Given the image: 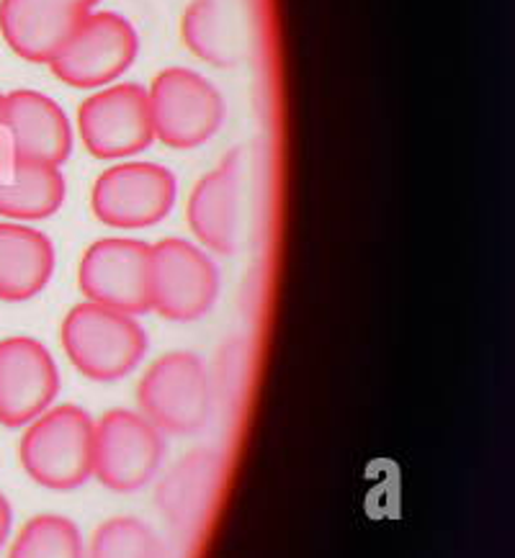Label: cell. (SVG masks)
<instances>
[{
	"mask_svg": "<svg viewBox=\"0 0 515 558\" xmlns=\"http://www.w3.org/2000/svg\"><path fill=\"white\" fill-rule=\"evenodd\" d=\"M96 422L75 404L49 407L28 422L21 438V466L34 482L55 492H70L93 476Z\"/></svg>",
	"mask_w": 515,
	"mask_h": 558,
	"instance_id": "obj_1",
	"label": "cell"
},
{
	"mask_svg": "<svg viewBox=\"0 0 515 558\" xmlns=\"http://www.w3.org/2000/svg\"><path fill=\"white\" fill-rule=\"evenodd\" d=\"M83 16L45 0H0V34L21 60L49 64Z\"/></svg>",
	"mask_w": 515,
	"mask_h": 558,
	"instance_id": "obj_16",
	"label": "cell"
},
{
	"mask_svg": "<svg viewBox=\"0 0 515 558\" xmlns=\"http://www.w3.org/2000/svg\"><path fill=\"white\" fill-rule=\"evenodd\" d=\"M9 558H83L81 531L62 514H39L21 527Z\"/></svg>",
	"mask_w": 515,
	"mask_h": 558,
	"instance_id": "obj_19",
	"label": "cell"
},
{
	"mask_svg": "<svg viewBox=\"0 0 515 558\" xmlns=\"http://www.w3.org/2000/svg\"><path fill=\"white\" fill-rule=\"evenodd\" d=\"M219 296L212 257L189 240L168 238L149 250V304L170 322L202 319Z\"/></svg>",
	"mask_w": 515,
	"mask_h": 558,
	"instance_id": "obj_6",
	"label": "cell"
},
{
	"mask_svg": "<svg viewBox=\"0 0 515 558\" xmlns=\"http://www.w3.org/2000/svg\"><path fill=\"white\" fill-rule=\"evenodd\" d=\"M149 250L153 245L129 238H106L85 250L77 283L85 299L109 310L145 314L149 304Z\"/></svg>",
	"mask_w": 515,
	"mask_h": 558,
	"instance_id": "obj_10",
	"label": "cell"
},
{
	"mask_svg": "<svg viewBox=\"0 0 515 558\" xmlns=\"http://www.w3.org/2000/svg\"><path fill=\"white\" fill-rule=\"evenodd\" d=\"M5 153L60 168L73 153V124L62 106L39 90H13L5 96Z\"/></svg>",
	"mask_w": 515,
	"mask_h": 558,
	"instance_id": "obj_13",
	"label": "cell"
},
{
	"mask_svg": "<svg viewBox=\"0 0 515 558\" xmlns=\"http://www.w3.org/2000/svg\"><path fill=\"white\" fill-rule=\"evenodd\" d=\"M91 558H163V546L142 520L111 518L93 533Z\"/></svg>",
	"mask_w": 515,
	"mask_h": 558,
	"instance_id": "obj_20",
	"label": "cell"
},
{
	"mask_svg": "<svg viewBox=\"0 0 515 558\" xmlns=\"http://www.w3.org/2000/svg\"><path fill=\"white\" fill-rule=\"evenodd\" d=\"M166 440L145 414L111 410L96 422L93 438V476L106 489H142L160 469Z\"/></svg>",
	"mask_w": 515,
	"mask_h": 558,
	"instance_id": "obj_9",
	"label": "cell"
},
{
	"mask_svg": "<svg viewBox=\"0 0 515 558\" xmlns=\"http://www.w3.org/2000/svg\"><path fill=\"white\" fill-rule=\"evenodd\" d=\"M248 202V160L242 149H235L225 162L193 185L185 217L191 232L212 253L232 255L245 232Z\"/></svg>",
	"mask_w": 515,
	"mask_h": 558,
	"instance_id": "obj_11",
	"label": "cell"
},
{
	"mask_svg": "<svg viewBox=\"0 0 515 558\" xmlns=\"http://www.w3.org/2000/svg\"><path fill=\"white\" fill-rule=\"evenodd\" d=\"M140 37L124 16L113 11H88L49 60L57 81L70 88H104L127 73L137 60Z\"/></svg>",
	"mask_w": 515,
	"mask_h": 558,
	"instance_id": "obj_3",
	"label": "cell"
},
{
	"mask_svg": "<svg viewBox=\"0 0 515 558\" xmlns=\"http://www.w3.org/2000/svg\"><path fill=\"white\" fill-rule=\"evenodd\" d=\"M155 140L173 149L209 142L225 121V98L204 75L189 68H168L147 90Z\"/></svg>",
	"mask_w": 515,
	"mask_h": 558,
	"instance_id": "obj_4",
	"label": "cell"
},
{
	"mask_svg": "<svg viewBox=\"0 0 515 558\" xmlns=\"http://www.w3.org/2000/svg\"><path fill=\"white\" fill-rule=\"evenodd\" d=\"M137 402L157 430L178 435L202 430L212 404L202 357L185 350L157 357L137 386Z\"/></svg>",
	"mask_w": 515,
	"mask_h": 558,
	"instance_id": "obj_5",
	"label": "cell"
},
{
	"mask_svg": "<svg viewBox=\"0 0 515 558\" xmlns=\"http://www.w3.org/2000/svg\"><path fill=\"white\" fill-rule=\"evenodd\" d=\"M11 522H13V510H11L9 499L0 495V548H3L5 541H9Z\"/></svg>",
	"mask_w": 515,
	"mask_h": 558,
	"instance_id": "obj_21",
	"label": "cell"
},
{
	"mask_svg": "<svg viewBox=\"0 0 515 558\" xmlns=\"http://www.w3.org/2000/svg\"><path fill=\"white\" fill-rule=\"evenodd\" d=\"M60 371L49 350L34 338L0 340V422L24 427L52 407Z\"/></svg>",
	"mask_w": 515,
	"mask_h": 558,
	"instance_id": "obj_12",
	"label": "cell"
},
{
	"mask_svg": "<svg viewBox=\"0 0 515 558\" xmlns=\"http://www.w3.org/2000/svg\"><path fill=\"white\" fill-rule=\"evenodd\" d=\"M221 478L225 461L217 450L199 448L185 453L157 484L155 502L163 518L178 533H193L217 502Z\"/></svg>",
	"mask_w": 515,
	"mask_h": 558,
	"instance_id": "obj_14",
	"label": "cell"
},
{
	"mask_svg": "<svg viewBox=\"0 0 515 558\" xmlns=\"http://www.w3.org/2000/svg\"><path fill=\"white\" fill-rule=\"evenodd\" d=\"M45 3L64 5V9H75V11H83V13H88V11H93V5H96L98 0H45Z\"/></svg>",
	"mask_w": 515,
	"mask_h": 558,
	"instance_id": "obj_22",
	"label": "cell"
},
{
	"mask_svg": "<svg viewBox=\"0 0 515 558\" xmlns=\"http://www.w3.org/2000/svg\"><path fill=\"white\" fill-rule=\"evenodd\" d=\"M77 132L98 160H124L142 153L155 142L147 90L119 83L93 93L77 109Z\"/></svg>",
	"mask_w": 515,
	"mask_h": 558,
	"instance_id": "obj_8",
	"label": "cell"
},
{
	"mask_svg": "<svg viewBox=\"0 0 515 558\" xmlns=\"http://www.w3.org/2000/svg\"><path fill=\"white\" fill-rule=\"evenodd\" d=\"M62 348L91 381H119L140 366L147 335L132 314L83 302L62 322Z\"/></svg>",
	"mask_w": 515,
	"mask_h": 558,
	"instance_id": "obj_2",
	"label": "cell"
},
{
	"mask_svg": "<svg viewBox=\"0 0 515 558\" xmlns=\"http://www.w3.org/2000/svg\"><path fill=\"white\" fill-rule=\"evenodd\" d=\"M64 175L57 166L0 155V217L39 221L60 211Z\"/></svg>",
	"mask_w": 515,
	"mask_h": 558,
	"instance_id": "obj_18",
	"label": "cell"
},
{
	"mask_svg": "<svg viewBox=\"0 0 515 558\" xmlns=\"http://www.w3.org/2000/svg\"><path fill=\"white\" fill-rule=\"evenodd\" d=\"M178 181L155 162H119L96 178L91 209L113 229H145L163 221L173 209Z\"/></svg>",
	"mask_w": 515,
	"mask_h": 558,
	"instance_id": "obj_7",
	"label": "cell"
},
{
	"mask_svg": "<svg viewBox=\"0 0 515 558\" xmlns=\"http://www.w3.org/2000/svg\"><path fill=\"white\" fill-rule=\"evenodd\" d=\"M3 124H5V96L0 93V145H3Z\"/></svg>",
	"mask_w": 515,
	"mask_h": 558,
	"instance_id": "obj_23",
	"label": "cell"
},
{
	"mask_svg": "<svg viewBox=\"0 0 515 558\" xmlns=\"http://www.w3.org/2000/svg\"><path fill=\"white\" fill-rule=\"evenodd\" d=\"M185 47L214 68H238L250 49L245 0H193L181 21Z\"/></svg>",
	"mask_w": 515,
	"mask_h": 558,
	"instance_id": "obj_15",
	"label": "cell"
},
{
	"mask_svg": "<svg viewBox=\"0 0 515 558\" xmlns=\"http://www.w3.org/2000/svg\"><path fill=\"white\" fill-rule=\"evenodd\" d=\"M55 245L39 229L0 221V299L28 302L55 274Z\"/></svg>",
	"mask_w": 515,
	"mask_h": 558,
	"instance_id": "obj_17",
	"label": "cell"
}]
</instances>
